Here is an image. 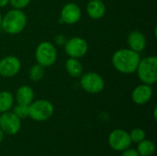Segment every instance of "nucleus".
Wrapping results in <instances>:
<instances>
[{
    "label": "nucleus",
    "mask_w": 157,
    "mask_h": 156,
    "mask_svg": "<svg viewBox=\"0 0 157 156\" xmlns=\"http://www.w3.org/2000/svg\"><path fill=\"white\" fill-rule=\"evenodd\" d=\"M141 56L129 48L120 49L116 51L111 58L113 67L120 73L124 74H132L136 72L140 63Z\"/></svg>",
    "instance_id": "1"
},
{
    "label": "nucleus",
    "mask_w": 157,
    "mask_h": 156,
    "mask_svg": "<svg viewBox=\"0 0 157 156\" xmlns=\"http://www.w3.org/2000/svg\"><path fill=\"white\" fill-rule=\"evenodd\" d=\"M27 23L28 18L23 10L13 8L3 16L0 28L7 34L17 35L25 29Z\"/></svg>",
    "instance_id": "2"
},
{
    "label": "nucleus",
    "mask_w": 157,
    "mask_h": 156,
    "mask_svg": "<svg viewBox=\"0 0 157 156\" xmlns=\"http://www.w3.org/2000/svg\"><path fill=\"white\" fill-rule=\"evenodd\" d=\"M137 75L143 84L153 86L157 82V57L150 55L140 60L136 69Z\"/></svg>",
    "instance_id": "3"
},
{
    "label": "nucleus",
    "mask_w": 157,
    "mask_h": 156,
    "mask_svg": "<svg viewBox=\"0 0 157 156\" xmlns=\"http://www.w3.org/2000/svg\"><path fill=\"white\" fill-rule=\"evenodd\" d=\"M35 60L43 67L53 65L57 60V50L51 41H42L38 44L35 50Z\"/></svg>",
    "instance_id": "4"
},
{
    "label": "nucleus",
    "mask_w": 157,
    "mask_h": 156,
    "mask_svg": "<svg viewBox=\"0 0 157 156\" xmlns=\"http://www.w3.org/2000/svg\"><path fill=\"white\" fill-rule=\"evenodd\" d=\"M53 105L46 99L32 101L29 105V117L35 121H45L53 115Z\"/></svg>",
    "instance_id": "5"
},
{
    "label": "nucleus",
    "mask_w": 157,
    "mask_h": 156,
    "mask_svg": "<svg viewBox=\"0 0 157 156\" xmlns=\"http://www.w3.org/2000/svg\"><path fill=\"white\" fill-rule=\"evenodd\" d=\"M80 86L84 91L95 95L104 90L105 81L99 74L88 72L80 76Z\"/></svg>",
    "instance_id": "6"
},
{
    "label": "nucleus",
    "mask_w": 157,
    "mask_h": 156,
    "mask_svg": "<svg viewBox=\"0 0 157 156\" xmlns=\"http://www.w3.org/2000/svg\"><path fill=\"white\" fill-rule=\"evenodd\" d=\"M63 47L66 55L70 58L80 59L88 51V44L86 40L81 37H72L68 39Z\"/></svg>",
    "instance_id": "7"
},
{
    "label": "nucleus",
    "mask_w": 157,
    "mask_h": 156,
    "mask_svg": "<svg viewBox=\"0 0 157 156\" xmlns=\"http://www.w3.org/2000/svg\"><path fill=\"white\" fill-rule=\"evenodd\" d=\"M109 144L114 151L123 152L131 146L132 140L130 134L126 131L116 129L109 135Z\"/></svg>",
    "instance_id": "8"
},
{
    "label": "nucleus",
    "mask_w": 157,
    "mask_h": 156,
    "mask_svg": "<svg viewBox=\"0 0 157 156\" xmlns=\"http://www.w3.org/2000/svg\"><path fill=\"white\" fill-rule=\"evenodd\" d=\"M0 129L8 135L17 134L21 129V120L12 111H6L0 115Z\"/></svg>",
    "instance_id": "9"
},
{
    "label": "nucleus",
    "mask_w": 157,
    "mask_h": 156,
    "mask_svg": "<svg viewBox=\"0 0 157 156\" xmlns=\"http://www.w3.org/2000/svg\"><path fill=\"white\" fill-rule=\"evenodd\" d=\"M21 69L20 60L14 56L8 55L0 59V76L11 78L16 76Z\"/></svg>",
    "instance_id": "10"
},
{
    "label": "nucleus",
    "mask_w": 157,
    "mask_h": 156,
    "mask_svg": "<svg viewBox=\"0 0 157 156\" xmlns=\"http://www.w3.org/2000/svg\"><path fill=\"white\" fill-rule=\"evenodd\" d=\"M82 16L81 7L74 2H69L65 4L60 13V22L67 25L76 24Z\"/></svg>",
    "instance_id": "11"
},
{
    "label": "nucleus",
    "mask_w": 157,
    "mask_h": 156,
    "mask_svg": "<svg viewBox=\"0 0 157 156\" xmlns=\"http://www.w3.org/2000/svg\"><path fill=\"white\" fill-rule=\"evenodd\" d=\"M154 94L152 86L146 84H141L137 86L132 92V99L136 105H145L148 103Z\"/></svg>",
    "instance_id": "12"
},
{
    "label": "nucleus",
    "mask_w": 157,
    "mask_h": 156,
    "mask_svg": "<svg viewBox=\"0 0 157 156\" xmlns=\"http://www.w3.org/2000/svg\"><path fill=\"white\" fill-rule=\"evenodd\" d=\"M127 43L129 49L140 53L143 51H144L147 44V40L145 35L142 31L132 30L129 33L127 37Z\"/></svg>",
    "instance_id": "13"
},
{
    "label": "nucleus",
    "mask_w": 157,
    "mask_h": 156,
    "mask_svg": "<svg viewBox=\"0 0 157 156\" xmlns=\"http://www.w3.org/2000/svg\"><path fill=\"white\" fill-rule=\"evenodd\" d=\"M106 11L107 7L102 0H89L86 5V14L92 19L102 18Z\"/></svg>",
    "instance_id": "14"
},
{
    "label": "nucleus",
    "mask_w": 157,
    "mask_h": 156,
    "mask_svg": "<svg viewBox=\"0 0 157 156\" xmlns=\"http://www.w3.org/2000/svg\"><path fill=\"white\" fill-rule=\"evenodd\" d=\"M34 91L31 86L23 85L19 86L16 92V100L17 104L29 106L34 100Z\"/></svg>",
    "instance_id": "15"
},
{
    "label": "nucleus",
    "mask_w": 157,
    "mask_h": 156,
    "mask_svg": "<svg viewBox=\"0 0 157 156\" xmlns=\"http://www.w3.org/2000/svg\"><path fill=\"white\" fill-rule=\"evenodd\" d=\"M65 70L70 76L74 78H80V76L83 74L84 67L78 59L69 57L65 62Z\"/></svg>",
    "instance_id": "16"
},
{
    "label": "nucleus",
    "mask_w": 157,
    "mask_h": 156,
    "mask_svg": "<svg viewBox=\"0 0 157 156\" xmlns=\"http://www.w3.org/2000/svg\"><path fill=\"white\" fill-rule=\"evenodd\" d=\"M14 105V96L9 91L0 92V113L9 111Z\"/></svg>",
    "instance_id": "17"
},
{
    "label": "nucleus",
    "mask_w": 157,
    "mask_h": 156,
    "mask_svg": "<svg viewBox=\"0 0 157 156\" xmlns=\"http://www.w3.org/2000/svg\"><path fill=\"white\" fill-rule=\"evenodd\" d=\"M155 151V143L150 140H143L142 142L138 143L137 152L140 156H151L154 154Z\"/></svg>",
    "instance_id": "18"
},
{
    "label": "nucleus",
    "mask_w": 157,
    "mask_h": 156,
    "mask_svg": "<svg viewBox=\"0 0 157 156\" xmlns=\"http://www.w3.org/2000/svg\"><path fill=\"white\" fill-rule=\"evenodd\" d=\"M44 74H45V67H43L39 63L33 64L29 70V77L33 82H38L41 80L44 76Z\"/></svg>",
    "instance_id": "19"
},
{
    "label": "nucleus",
    "mask_w": 157,
    "mask_h": 156,
    "mask_svg": "<svg viewBox=\"0 0 157 156\" xmlns=\"http://www.w3.org/2000/svg\"><path fill=\"white\" fill-rule=\"evenodd\" d=\"M129 134H130V138H131L132 142L136 143H140V142H142L143 140L145 139V132L141 128L133 129L131 131V133H129Z\"/></svg>",
    "instance_id": "20"
},
{
    "label": "nucleus",
    "mask_w": 157,
    "mask_h": 156,
    "mask_svg": "<svg viewBox=\"0 0 157 156\" xmlns=\"http://www.w3.org/2000/svg\"><path fill=\"white\" fill-rule=\"evenodd\" d=\"M12 112H14L20 120L26 119V118L29 117V106H24V105L17 104V106L14 107Z\"/></svg>",
    "instance_id": "21"
},
{
    "label": "nucleus",
    "mask_w": 157,
    "mask_h": 156,
    "mask_svg": "<svg viewBox=\"0 0 157 156\" xmlns=\"http://www.w3.org/2000/svg\"><path fill=\"white\" fill-rule=\"evenodd\" d=\"M31 0H9V4L11 6L15 9H20L23 10L25 7H27Z\"/></svg>",
    "instance_id": "22"
},
{
    "label": "nucleus",
    "mask_w": 157,
    "mask_h": 156,
    "mask_svg": "<svg viewBox=\"0 0 157 156\" xmlns=\"http://www.w3.org/2000/svg\"><path fill=\"white\" fill-rule=\"evenodd\" d=\"M67 40L68 39L63 34H57L54 37V44L57 46H64Z\"/></svg>",
    "instance_id": "23"
},
{
    "label": "nucleus",
    "mask_w": 157,
    "mask_h": 156,
    "mask_svg": "<svg viewBox=\"0 0 157 156\" xmlns=\"http://www.w3.org/2000/svg\"><path fill=\"white\" fill-rule=\"evenodd\" d=\"M121 156H140V154H138L137 150L135 149H126L122 152Z\"/></svg>",
    "instance_id": "24"
},
{
    "label": "nucleus",
    "mask_w": 157,
    "mask_h": 156,
    "mask_svg": "<svg viewBox=\"0 0 157 156\" xmlns=\"http://www.w3.org/2000/svg\"><path fill=\"white\" fill-rule=\"evenodd\" d=\"M9 4V0H0V7H4Z\"/></svg>",
    "instance_id": "25"
},
{
    "label": "nucleus",
    "mask_w": 157,
    "mask_h": 156,
    "mask_svg": "<svg viewBox=\"0 0 157 156\" xmlns=\"http://www.w3.org/2000/svg\"><path fill=\"white\" fill-rule=\"evenodd\" d=\"M4 137H5V133H4V131L0 129V143L3 142V140H4Z\"/></svg>",
    "instance_id": "26"
},
{
    "label": "nucleus",
    "mask_w": 157,
    "mask_h": 156,
    "mask_svg": "<svg viewBox=\"0 0 157 156\" xmlns=\"http://www.w3.org/2000/svg\"><path fill=\"white\" fill-rule=\"evenodd\" d=\"M156 111H157V108H155V109H154V118H155V120H156Z\"/></svg>",
    "instance_id": "27"
},
{
    "label": "nucleus",
    "mask_w": 157,
    "mask_h": 156,
    "mask_svg": "<svg viewBox=\"0 0 157 156\" xmlns=\"http://www.w3.org/2000/svg\"><path fill=\"white\" fill-rule=\"evenodd\" d=\"M2 18H3V16H2V14L0 12V27H1V23H2Z\"/></svg>",
    "instance_id": "28"
},
{
    "label": "nucleus",
    "mask_w": 157,
    "mask_h": 156,
    "mask_svg": "<svg viewBox=\"0 0 157 156\" xmlns=\"http://www.w3.org/2000/svg\"><path fill=\"white\" fill-rule=\"evenodd\" d=\"M0 80H1V76H0Z\"/></svg>",
    "instance_id": "29"
},
{
    "label": "nucleus",
    "mask_w": 157,
    "mask_h": 156,
    "mask_svg": "<svg viewBox=\"0 0 157 156\" xmlns=\"http://www.w3.org/2000/svg\"><path fill=\"white\" fill-rule=\"evenodd\" d=\"M0 40H1V37H0Z\"/></svg>",
    "instance_id": "30"
}]
</instances>
